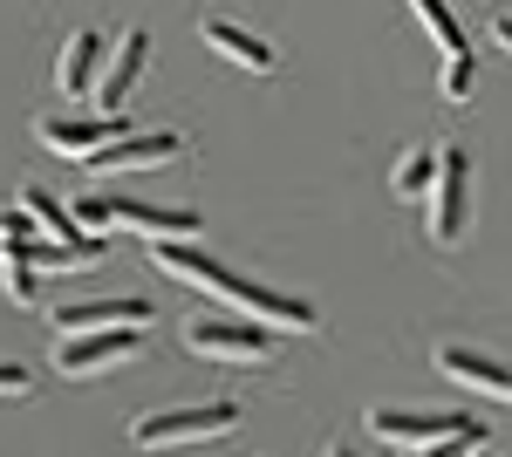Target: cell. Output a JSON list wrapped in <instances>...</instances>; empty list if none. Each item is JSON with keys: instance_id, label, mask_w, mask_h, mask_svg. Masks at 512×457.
<instances>
[{"instance_id": "6da1fadb", "label": "cell", "mask_w": 512, "mask_h": 457, "mask_svg": "<svg viewBox=\"0 0 512 457\" xmlns=\"http://www.w3.org/2000/svg\"><path fill=\"white\" fill-rule=\"evenodd\" d=\"M151 267L171 273V280H185V287H205V294L233 301L246 321H260V328H274V335H315V307L301 301V294H280L267 280H246V273H233L226 260L198 253L192 239H158V246H151Z\"/></svg>"}, {"instance_id": "7a4b0ae2", "label": "cell", "mask_w": 512, "mask_h": 457, "mask_svg": "<svg viewBox=\"0 0 512 457\" xmlns=\"http://www.w3.org/2000/svg\"><path fill=\"white\" fill-rule=\"evenodd\" d=\"M76 226L89 232V239H103L110 226H130V232H144L151 246L158 239H192L205 219H198V205H144V198H123V191H82L76 205Z\"/></svg>"}, {"instance_id": "3957f363", "label": "cell", "mask_w": 512, "mask_h": 457, "mask_svg": "<svg viewBox=\"0 0 512 457\" xmlns=\"http://www.w3.org/2000/svg\"><path fill=\"white\" fill-rule=\"evenodd\" d=\"M239 430V403H178V410H144L130 423V444L137 451H171V444H219Z\"/></svg>"}, {"instance_id": "277c9868", "label": "cell", "mask_w": 512, "mask_h": 457, "mask_svg": "<svg viewBox=\"0 0 512 457\" xmlns=\"http://www.w3.org/2000/svg\"><path fill=\"white\" fill-rule=\"evenodd\" d=\"M369 437H383L396 451H472L485 437L478 417H458V410H369Z\"/></svg>"}, {"instance_id": "5b68a950", "label": "cell", "mask_w": 512, "mask_h": 457, "mask_svg": "<svg viewBox=\"0 0 512 457\" xmlns=\"http://www.w3.org/2000/svg\"><path fill=\"white\" fill-rule=\"evenodd\" d=\"M465 219H472V157L458 151V144H437V185L424 198L431 246H458L465 239Z\"/></svg>"}, {"instance_id": "8992f818", "label": "cell", "mask_w": 512, "mask_h": 457, "mask_svg": "<svg viewBox=\"0 0 512 457\" xmlns=\"http://www.w3.org/2000/svg\"><path fill=\"white\" fill-rule=\"evenodd\" d=\"M185 348L205 355V362L260 369V362L274 355V328H260V321H192V328H185Z\"/></svg>"}, {"instance_id": "52a82bcc", "label": "cell", "mask_w": 512, "mask_h": 457, "mask_svg": "<svg viewBox=\"0 0 512 457\" xmlns=\"http://www.w3.org/2000/svg\"><path fill=\"white\" fill-rule=\"evenodd\" d=\"M144 355V328H110V335H62L55 342V369L62 376H103Z\"/></svg>"}, {"instance_id": "ba28073f", "label": "cell", "mask_w": 512, "mask_h": 457, "mask_svg": "<svg viewBox=\"0 0 512 457\" xmlns=\"http://www.w3.org/2000/svg\"><path fill=\"white\" fill-rule=\"evenodd\" d=\"M431 369L444 382H458V389H478V396L512 403V362H499V355H478V348H465V342H437Z\"/></svg>"}, {"instance_id": "9c48e42d", "label": "cell", "mask_w": 512, "mask_h": 457, "mask_svg": "<svg viewBox=\"0 0 512 457\" xmlns=\"http://www.w3.org/2000/svg\"><path fill=\"white\" fill-rule=\"evenodd\" d=\"M137 321H151V301H137V294L62 301L55 314H48V328H55V335H110V328H137Z\"/></svg>"}, {"instance_id": "30bf717a", "label": "cell", "mask_w": 512, "mask_h": 457, "mask_svg": "<svg viewBox=\"0 0 512 457\" xmlns=\"http://www.w3.org/2000/svg\"><path fill=\"white\" fill-rule=\"evenodd\" d=\"M144 62H151V28H123L110 62H103V76H96V116H123L130 89L144 76Z\"/></svg>"}, {"instance_id": "8fae6325", "label": "cell", "mask_w": 512, "mask_h": 457, "mask_svg": "<svg viewBox=\"0 0 512 457\" xmlns=\"http://www.w3.org/2000/svg\"><path fill=\"white\" fill-rule=\"evenodd\" d=\"M185 157V130H130L123 144H110V151L89 157V171L96 178H117V171H158V164H178Z\"/></svg>"}, {"instance_id": "7c38bea8", "label": "cell", "mask_w": 512, "mask_h": 457, "mask_svg": "<svg viewBox=\"0 0 512 457\" xmlns=\"http://www.w3.org/2000/svg\"><path fill=\"white\" fill-rule=\"evenodd\" d=\"M123 137H130L123 116H48L41 123V144L55 157H82V164L96 151H110V144H123Z\"/></svg>"}, {"instance_id": "4fadbf2b", "label": "cell", "mask_w": 512, "mask_h": 457, "mask_svg": "<svg viewBox=\"0 0 512 457\" xmlns=\"http://www.w3.org/2000/svg\"><path fill=\"white\" fill-rule=\"evenodd\" d=\"M198 41L212 48V55H226L233 69H246V76H274L280 55L267 35H253V28H239V21H226V14H212V21H198Z\"/></svg>"}, {"instance_id": "5bb4252c", "label": "cell", "mask_w": 512, "mask_h": 457, "mask_svg": "<svg viewBox=\"0 0 512 457\" xmlns=\"http://www.w3.org/2000/svg\"><path fill=\"white\" fill-rule=\"evenodd\" d=\"M21 212H28V226L41 232V239H55V246H69V253H82V260H103V239H89V232L76 226V212L62 205V198H48L41 185H21V198H14Z\"/></svg>"}, {"instance_id": "9a60e30c", "label": "cell", "mask_w": 512, "mask_h": 457, "mask_svg": "<svg viewBox=\"0 0 512 457\" xmlns=\"http://www.w3.org/2000/svg\"><path fill=\"white\" fill-rule=\"evenodd\" d=\"M110 48H117V41H103L96 28H76V35L62 41V62H55V89H62V96H89V82L103 76Z\"/></svg>"}, {"instance_id": "2e32d148", "label": "cell", "mask_w": 512, "mask_h": 457, "mask_svg": "<svg viewBox=\"0 0 512 457\" xmlns=\"http://www.w3.org/2000/svg\"><path fill=\"white\" fill-rule=\"evenodd\" d=\"M410 14L424 21V35L437 41V55H444V62H458V55H472V41H465V21L451 14V0H410Z\"/></svg>"}, {"instance_id": "e0dca14e", "label": "cell", "mask_w": 512, "mask_h": 457, "mask_svg": "<svg viewBox=\"0 0 512 457\" xmlns=\"http://www.w3.org/2000/svg\"><path fill=\"white\" fill-rule=\"evenodd\" d=\"M390 185H396V198H431V185H437V151H424V144H410V151L396 157Z\"/></svg>"}, {"instance_id": "ac0fdd59", "label": "cell", "mask_w": 512, "mask_h": 457, "mask_svg": "<svg viewBox=\"0 0 512 457\" xmlns=\"http://www.w3.org/2000/svg\"><path fill=\"white\" fill-rule=\"evenodd\" d=\"M0 287H7V301H14V307H35L41 301L35 267H21V260H0Z\"/></svg>"}, {"instance_id": "d6986e66", "label": "cell", "mask_w": 512, "mask_h": 457, "mask_svg": "<svg viewBox=\"0 0 512 457\" xmlns=\"http://www.w3.org/2000/svg\"><path fill=\"white\" fill-rule=\"evenodd\" d=\"M437 96H444V103H465V96H472V55H458V62L437 69Z\"/></svg>"}, {"instance_id": "ffe728a7", "label": "cell", "mask_w": 512, "mask_h": 457, "mask_svg": "<svg viewBox=\"0 0 512 457\" xmlns=\"http://www.w3.org/2000/svg\"><path fill=\"white\" fill-rule=\"evenodd\" d=\"M0 396H14V403L35 396V369L28 362H0Z\"/></svg>"}, {"instance_id": "44dd1931", "label": "cell", "mask_w": 512, "mask_h": 457, "mask_svg": "<svg viewBox=\"0 0 512 457\" xmlns=\"http://www.w3.org/2000/svg\"><path fill=\"white\" fill-rule=\"evenodd\" d=\"M21 239H35V226H28V212L14 205V212H0V246H21Z\"/></svg>"}, {"instance_id": "7402d4cb", "label": "cell", "mask_w": 512, "mask_h": 457, "mask_svg": "<svg viewBox=\"0 0 512 457\" xmlns=\"http://www.w3.org/2000/svg\"><path fill=\"white\" fill-rule=\"evenodd\" d=\"M492 48H506V55H512V14H492Z\"/></svg>"}, {"instance_id": "603a6c76", "label": "cell", "mask_w": 512, "mask_h": 457, "mask_svg": "<svg viewBox=\"0 0 512 457\" xmlns=\"http://www.w3.org/2000/svg\"><path fill=\"white\" fill-rule=\"evenodd\" d=\"M410 457H465V451H451V444H444V451H410Z\"/></svg>"}, {"instance_id": "cb8c5ba5", "label": "cell", "mask_w": 512, "mask_h": 457, "mask_svg": "<svg viewBox=\"0 0 512 457\" xmlns=\"http://www.w3.org/2000/svg\"><path fill=\"white\" fill-rule=\"evenodd\" d=\"M328 457H355V451H349V444H335V451H328Z\"/></svg>"}, {"instance_id": "d4e9b609", "label": "cell", "mask_w": 512, "mask_h": 457, "mask_svg": "<svg viewBox=\"0 0 512 457\" xmlns=\"http://www.w3.org/2000/svg\"><path fill=\"white\" fill-rule=\"evenodd\" d=\"M465 457H472V451H465Z\"/></svg>"}]
</instances>
